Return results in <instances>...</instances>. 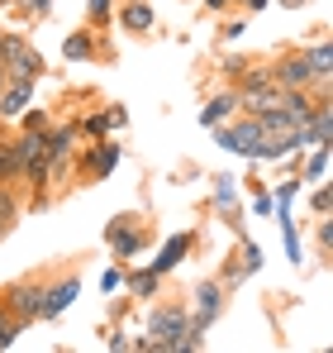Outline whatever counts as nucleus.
<instances>
[{
	"mask_svg": "<svg viewBox=\"0 0 333 353\" xmlns=\"http://www.w3.org/2000/svg\"><path fill=\"white\" fill-rule=\"evenodd\" d=\"M191 330V310L186 301H153L148 305V325L133 339L138 353H176V339Z\"/></svg>",
	"mask_w": 333,
	"mask_h": 353,
	"instance_id": "f257e3e1",
	"label": "nucleus"
},
{
	"mask_svg": "<svg viewBox=\"0 0 333 353\" xmlns=\"http://www.w3.org/2000/svg\"><path fill=\"white\" fill-rule=\"evenodd\" d=\"M224 301H228V292H224L219 277H210V282H195V292L186 296V310H191V330L210 334V330H215V320L224 315Z\"/></svg>",
	"mask_w": 333,
	"mask_h": 353,
	"instance_id": "f03ea898",
	"label": "nucleus"
},
{
	"mask_svg": "<svg viewBox=\"0 0 333 353\" xmlns=\"http://www.w3.org/2000/svg\"><path fill=\"white\" fill-rule=\"evenodd\" d=\"M215 143L224 153H238V158H257V143H262V129L253 115H228L224 124H215Z\"/></svg>",
	"mask_w": 333,
	"mask_h": 353,
	"instance_id": "7ed1b4c3",
	"label": "nucleus"
},
{
	"mask_svg": "<svg viewBox=\"0 0 333 353\" xmlns=\"http://www.w3.org/2000/svg\"><path fill=\"white\" fill-rule=\"evenodd\" d=\"M10 148H14V163H19V181H34L43 191V163H48V139L34 134V129H19L10 134Z\"/></svg>",
	"mask_w": 333,
	"mask_h": 353,
	"instance_id": "20e7f679",
	"label": "nucleus"
},
{
	"mask_svg": "<svg viewBox=\"0 0 333 353\" xmlns=\"http://www.w3.org/2000/svg\"><path fill=\"white\" fill-rule=\"evenodd\" d=\"M119 158H124V148L110 143V134H105V139H91V143H86V153H76L72 172L81 176V181H105V176L119 168Z\"/></svg>",
	"mask_w": 333,
	"mask_h": 353,
	"instance_id": "39448f33",
	"label": "nucleus"
},
{
	"mask_svg": "<svg viewBox=\"0 0 333 353\" xmlns=\"http://www.w3.org/2000/svg\"><path fill=\"white\" fill-rule=\"evenodd\" d=\"M0 301H5V310L29 330L34 320H39V310H43V282L39 277H24V282H10L5 292H0Z\"/></svg>",
	"mask_w": 333,
	"mask_h": 353,
	"instance_id": "423d86ee",
	"label": "nucleus"
},
{
	"mask_svg": "<svg viewBox=\"0 0 333 353\" xmlns=\"http://www.w3.org/2000/svg\"><path fill=\"white\" fill-rule=\"evenodd\" d=\"M267 72H272V81H277L281 91H310V81H314V72H310V62L300 48H286L277 58L267 62Z\"/></svg>",
	"mask_w": 333,
	"mask_h": 353,
	"instance_id": "0eeeda50",
	"label": "nucleus"
},
{
	"mask_svg": "<svg viewBox=\"0 0 333 353\" xmlns=\"http://www.w3.org/2000/svg\"><path fill=\"white\" fill-rule=\"evenodd\" d=\"M210 201H215V210L224 215V225L233 230V234L243 239L248 230H243V205H238V176H215V186H210Z\"/></svg>",
	"mask_w": 333,
	"mask_h": 353,
	"instance_id": "6e6552de",
	"label": "nucleus"
},
{
	"mask_svg": "<svg viewBox=\"0 0 333 353\" xmlns=\"http://www.w3.org/2000/svg\"><path fill=\"white\" fill-rule=\"evenodd\" d=\"M105 243H110L114 258H133V253L148 243V234L133 225V215H114L110 225H105Z\"/></svg>",
	"mask_w": 333,
	"mask_h": 353,
	"instance_id": "1a4fd4ad",
	"label": "nucleus"
},
{
	"mask_svg": "<svg viewBox=\"0 0 333 353\" xmlns=\"http://www.w3.org/2000/svg\"><path fill=\"white\" fill-rule=\"evenodd\" d=\"M191 248H195V230H181V234H171L158 248V258H148V268L158 272V277H166V272H176L186 258H191Z\"/></svg>",
	"mask_w": 333,
	"mask_h": 353,
	"instance_id": "9d476101",
	"label": "nucleus"
},
{
	"mask_svg": "<svg viewBox=\"0 0 333 353\" xmlns=\"http://www.w3.org/2000/svg\"><path fill=\"white\" fill-rule=\"evenodd\" d=\"M76 296H81V277L76 272L72 277H57V282H43V310H39V320H57Z\"/></svg>",
	"mask_w": 333,
	"mask_h": 353,
	"instance_id": "9b49d317",
	"label": "nucleus"
},
{
	"mask_svg": "<svg viewBox=\"0 0 333 353\" xmlns=\"http://www.w3.org/2000/svg\"><path fill=\"white\" fill-rule=\"evenodd\" d=\"M114 19H119L124 34H148V29H158L153 0H119V5H114Z\"/></svg>",
	"mask_w": 333,
	"mask_h": 353,
	"instance_id": "f8f14e48",
	"label": "nucleus"
},
{
	"mask_svg": "<svg viewBox=\"0 0 333 353\" xmlns=\"http://www.w3.org/2000/svg\"><path fill=\"white\" fill-rule=\"evenodd\" d=\"M233 96H238V115H262V110L281 105V86L277 81H262V86H233Z\"/></svg>",
	"mask_w": 333,
	"mask_h": 353,
	"instance_id": "ddd939ff",
	"label": "nucleus"
},
{
	"mask_svg": "<svg viewBox=\"0 0 333 353\" xmlns=\"http://www.w3.org/2000/svg\"><path fill=\"white\" fill-rule=\"evenodd\" d=\"M34 105V81H5L0 86V124H14Z\"/></svg>",
	"mask_w": 333,
	"mask_h": 353,
	"instance_id": "4468645a",
	"label": "nucleus"
},
{
	"mask_svg": "<svg viewBox=\"0 0 333 353\" xmlns=\"http://www.w3.org/2000/svg\"><path fill=\"white\" fill-rule=\"evenodd\" d=\"M228 115H238V96H233V86H224L219 96H210V101L200 105V124H205V129L224 124Z\"/></svg>",
	"mask_w": 333,
	"mask_h": 353,
	"instance_id": "2eb2a0df",
	"label": "nucleus"
},
{
	"mask_svg": "<svg viewBox=\"0 0 333 353\" xmlns=\"http://www.w3.org/2000/svg\"><path fill=\"white\" fill-rule=\"evenodd\" d=\"M43 72H48V62L39 58L34 48H24L14 62H5V77H10V81H34V86H39V81H43Z\"/></svg>",
	"mask_w": 333,
	"mask_h": 353,
	"instance_id": "dca6fc26",
	"label": "nucleus"
},
{
	"mask_svg": "<svg viewBox=\"0 0 333 353\" xmlns=\"http://www.w3.org/2000/svg\"><path fill=\"white\" fill-rule=\"evenodd\" d=\"M124 287L133 301H153V296H162V277L153 268H133V272H124Z\"/></svg>",
	"mask_w": 333,
	"mask_h": 353,
	"instance_id": "f3484780",
	"label": "nucleus"
},
{
	"mask_svg": "<svg viewBox=\"0 0 333 353\" xmlns=\"http://www.w3.org/2000/svg\"><path fill=\"white\" fill-rule=\"evenodd\" d=\"M62 58H67V62H91V58H96V39H91V29H72V34L62 39Z\"/></svg>",
	"mask_w": 333,
	"mask_h": 353,
	"instance_id": "a211bd4d",
	"label": "nucleus"
},
{
	"mask_svg": "<svg viewBox=\"0 0 333 353\" xmlns=\"http://www.w3.org/2000/svg\"><path fill=\"white\" fill-rule=\"evenodd\" d=\"M300 53H305V62H310L314 77H333V53H329V39H324V34H319L314 43H305Z\"/></svg>",
	"mask_w": 333,
	"mask_h": 353,
	"instance_id": "6ab92c4d",
	"label": "nucleus"
},
{
	"mask_svg": "<svg viewBox=\"0 0 333 353\" xmlns=\"http://www.w3.org/2000/svg\"><path fill=\"white\" fill-rule=\"evenodd\" d=\"M281 105L290 110L295 124H310V115H314V96L310 91H281Z\"/></svg>",
	"mask_w": 333,
	"mask_h": 353,
	"instance_id": "aec40b11",
	"label": "nucleus"
},
{
	"mask_svg": "<svg viewBox=\"0 0 333 353\" xmlns=\"http://www.w3.org/2000/svg\"><path fill=\"white\" fill-rule=\"evenodd\" d=\"M290 158L300 168V181H324V172H329V148H314L305 163H300V153H290Z\"/></svg>",
	"mask_w": 333,
	"mask_h": 353,
	"instance_id": "412c9836",
	"label": "nucleus"
},
{
	"mask_svg": "<svg viewBox=\"0 0 333 353\" xmlns=\"http://www.w3.org/2000/svg\"><path fill=\"white\" fill-rule=\"evenodd\" d=\"M277 225H281V243H286V258L300 268V258H305V243H300V230H295V220L290 215H277Z\"/></svg>",
	"mask_w": 333,
	"mask_h": 353,
	"instance_id": "4be33fe9",
	"label": "nucleus"
},
{
	"mask_svg": "<svg viewBox=\"0 0 333 353\" xmlns=\"http://www.w3.org/2000/svg\"><path fill=\"white\" fill-rule=\"evenodd\" d=\"M219 282H224V292H238V287L248 282V268H243V258H238V253H228V258H224Z\"/></svg>",
	"mask_w": 333,
	"mask_h": 353,
	"instance_id": "5701e85b",
	"label": "nucleus"
},
{
	"mask_svg": "<svg viewBox=\"0 0 333 353\" xmlns=\"http://www.w3.org/2000/svg\"><path fill=\"white\" fill-rule=\"evenodd\" d=\"M238 258H243V268H248V277H253V272H262V263H267V253H262V243H257V239H238Z\"/></svg>",
	"mask_w": 333,
	"mask_h": 353,
	"instance_id": "b1692460",
	"label": "nucleus"
},
{
	"mask_svg": "<svg viewBox=\"0 0 333 353\" xmlns=\"http://www.w3.org/2000/svg\"><path fill=\"white\" fill-rule=\"evenodd\" d=\"M53 5H57V0H10V10H14V14H24V19H48V14H53Z\"/></svg>",
	"mask_w": 333,
	"mask_h": 353,
	"instance_id": "393cba45",
	"label": "nucleus"
},
{
	"mask_svg": "<svg viewBox=\"0 0 333 353\" xmlns=\"http://www.w3.org/2000/svg\"><path fill=\"white\" fill-rule=\"evenodd\" d=\"M114 19V0H86V24L91 29H105Z\"/></svg>",
	"mask_w": 333,
	"mask_h": 353,
	"instance_id": "a878e982",
	"label": "nucleus"
},
{
	"mask_svg": "<svg viewBox=\"0 0 333 353\" xmlns=\"http://www.w3.org/2000/svg\"><path fill=\"white\" fill-rule=\"evenodd\" d=\"M14 124H19V129H34V134H48V129H53V115H48V110H39V105H29Z\"/></svg>",
	"mask_w": 333,
	"mask_h": 353,
	"instance_id": "bb28decb",
	"label": "nucleus"
},
{
	"mask_svg": "<svg viewBox=\"0 0 333 353\" xmlns=\"http://www.w3.org/2000/svg\"><path fill=\"white\" fill-rule=\"evenodd\" d=\"M14 215H19V201H14V191H10V186H0V239L10 234Z\"/></svg>",
	"mask_w": 333,
	"mask_h": 353,
	"instance_id": "cd10ccee",
	"label": "nucleus"
},
{
	"mask_svg": "<svg viewBox=\"0 0 333 353\" xmlns=\"http://www.w3.org/2000/svg\"><path fill=\"white\" fill-rule=\"evenodd\" d=\"M19 334H24V325H19V320H14V315L5 310V301H0V349H10V344H14Z\"/></svg>",
	"mask_w": 333,
	"mask_h": 353,
	"instance_id": "c85d7f7f",
	"label": "nucleus"
},
{
	"mask_svg": "<svg viewBox=\"0 0 333 353\" xmlns=\"http://www.w3.org/2000/svg\"><path fill=\"white\" fill-rule=\"evenodd\" d=\"M24 48H29V39H24V34H5V29H0V62H14Z\"/></svg>",
	"mask_w": 333,
	"mask_h": 353,
	"instance_id": "c756f323",
	"label": "nucleus"
},
{
	"mask_svg": "<svg viewBox=\"0 0 333 353\" xmlns=\"http://www.w3.org/2000/svg\"><path fill=\"white\" fill-rule=\"evenodd\" d=\"M76 129H81V139H105V134H110V124H105V110L86 115L81 124H76Z\"/></svg>",
	"mask_w": 333,
	"mask_h": 353,
	"instance_id": "7c9ffc66",
	"label": "nucleus"
},
{
	"mask_svg": "<svg viewBox=\"0 0 333 353\" xmlns=\"http://www.w3.org/2000/svg\"><path fill=\"white\" fill-rule=\"evenodd\" d=\"M124 272H129L124 263H110V268L100 272V292H105V296H110V292H119V287H124Z\"/></svg>",
	"mask_w": 333,
	"mask_h": 353,
	"instance_id": "2f4dec72",
	"label": "nucleus"
},
{
	"mask_svg": "<svg viewBox=\"0 0 333 353\" xmlns=\"http://www.w3.org/2000/svg\"><path fill=\"white\" fill-rule=\"evenodd\" d=\"M310 210H314V220L329 215V186H324V181H314V191H310Z\"/></svg>",
	"mask_w": 333,
	"mask_h": 353,
	"instance_id": "473e14b6",
	"label": "nucleus"
},
{
	"mask_svg": "<svg viewBox=\"0 0 333 353\" xmlns=\"http://www.w3.org/2000/svg\"><path fill=\"white\" fill-rule=\"evenodd\" d=\"M314 243H319V258H329V248H333V220H329V215L319 220V230H314Z\"/></svg>",
	"mask_w": 333,
	"mask_h": 353,
	"instance_id": "72a5a7b5",
	"label": "nucleus"
},
{
	"mask_svg": "<svg viewBox=\"0 0 333 353\" xmlns=\"http://www.w3.org/2000/svg\"><path fill=\"white\" fill-rule=\"evenodd\" d=\"M243 34H248V19H228V24L219 29V39H228V43H233V39H243Z\"/></svg>",
	"mask_w": 333,
	"mask_h": 353,
	"instance_id": "f704fd0d",
	"label": "nucleus"
},
{
	"mask_svg": "<svg viewBox=\"0 0 333 353\" xmlns=\"http://www.w3.org/2000/svg\"><path fill=\"white\" fill-rule=\"evenodd\" d=\"M105 124H110V129H124V124H129V110H124V105H105Z\"/></svg>",
	"mask_w": 333,
	"mask_h": 353,
	"instance_id": "c9c22d12",
	"label": "nucleus"
},
{
	"mask_svg": "<svg viewBox=\"0 0 333 353\" xmlns=\"http://www.w3.org/2000/svg\"><path fill=\"white\" fill-rule=\"evenodd\" d=\"M243 67H248V58H224V77H228V81H238V77H243Z\"/></svg>",
	"mask_w": 333,
	"mask_h": 353,
	"instance_id": "e433bc0d",
	"label": "nucleus"
},
{
	"mask_svg": "<svg viewBox=\"0 0 333 353\" xmlns=\"http://www.w3.org/2000/svg\"><path fill=\"white\" fill-rule=\"evenodd\" d=\"M105 349H133V339H129V334H105Z\"/></svg>",
	"mask_w": 333,
	"mask_h": 353,
	"instance_id": "4c0bfd02",
	"label": "nucleus"
},
{
	"mask_svg": "<svg viewBox=\"0 0 333 353\" xmlns=\"http://www.w3.org/2000/svg\"><path fill=\"white\" fill-rule=\"evenodd\" d=\"M233 5H243V10H267L272 0H233Z\"/></svg>",
	"mask_w": 333,
	"mask_h": 353,
	"instance_id": "58836bf2",
	"label": "nucleus"
},
{
	"mask_svg": "<svg viewBox=\"0 0 333 353\" xmlns=\"http://www.w3.org/2000/svg\"><path fill=\"white\" fill-rule=\"evenodd\" d=\"M228 5H233V0H205V10H215V14H219V10H228Z\"/></svg>",
	"mask_w": 333,
	"mask_h": 353,
	"instance_id": "ea45409f",
	"label": "nucleus"
},
{
	"mask_svg": "<svg viewBox=\"0 0 333 353\" xmlns=\"http://www.w3.org/2000/svg\"><path fill=\"white\" fill-rule=\"evenodd\" d=\"M5 81H10V77H5V62H0V86H5Z\"/></svg>",
	"mask_w": 333,
	"mask_h": 353,
	"instance_id": "a19ab883",
	"label": "nucleus"
},
{
	"mask_svg": "<svg viewBox=\"0 0 333 353\" xmlns=\"http://www.w3.org/2000/svg\"><path fill=\"white\" fill-rule=\"evenodd\" d=\"M0 10H10V0H0Z\"/></svg>",
	"mask_w": 333,
	"mask_h": 353,
	"instance_id": "79ce46f5",
	"label": "nucleus"
}]
</instances>
